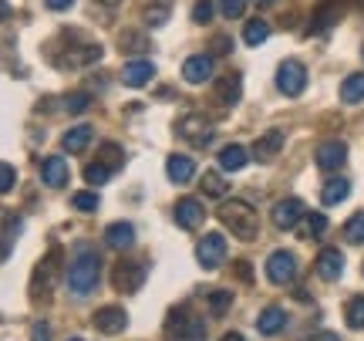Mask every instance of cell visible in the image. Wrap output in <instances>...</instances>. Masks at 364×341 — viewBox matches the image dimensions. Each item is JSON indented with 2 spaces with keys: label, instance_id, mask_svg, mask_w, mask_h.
Instances as JSON below:
<instances>
[{
  "label": "cell",
  "instance_id": "obj_1",
  "mask_svg": "<svg viewBox=\"0 0 364 341\" xmlns=\"http://www.w3.org/2000/svg\"><path fill=\"white\" fill-rule=\"evenodd\" d=\"M98 280H102V257H98V250L88 247V243H78L75 257L68 263V290L75 298H88V294H95Z\"/></svg>",
  "mask_w": 364,
  "mask_h": 341
},
{
  "label": "cell",
  "instance_id": "obj_2",
  "mask_svg": "<svg viewBox=\"0 0 364 341\" xmlns=\"http://www.w3.org/2000/svg\"><path fill=\"white\" fill-rule=\"evenodd\" d=\"M216 216L240 240H257V234H260V216H257V210L250 206L247 199H226L220 210H216Z\"/></svg>",
  "mask_w": 364,
  "mask_h": 341
},
{
  "label": "cell",
  "instance_id": "obj_3",
  "mask_svg": "<svg viewBox=\"0 0 364 341\" xmlns=\"http://www.w3.org/2000/svg\"><path fill=\"white\" fill-rule=\"evenodd\" d=\"M166 338L169 341H206V325L203 318H193L182 308H172L166 318Z\"/></svg>",
  "mask_w": 364,
  "mask_h": 341
},
{
  "label": "cell",
  "instance_id": "obj_4",
  "mask_svg": "<svg viewBox=\"0 0 364 341\" xmlns=\"http://www.w3.org/2000/svg\"><path fill=\"white\" fill-rule=\"evenodd\" d=\"M58 271H61V247H51V253L34 267V277H31V298H34V301L51 298V288H54Z\"/></svg>",
  "mask_w": 364,
  "mask_h": 341
},
{
  "label": "cell",
  "instance_id": "obj_5",
  "mask_svg": "<svg viewBox=\"0 0 364 341\" xmlns=\"http://www.w3.org/2000/svg\"><path fill=\"white\" fill-rule=\"evenodd\" d=\"M145 274H149V267L142 261H118L112 271V288L122 294H135L145 284Z\"/></svg>",
  "mask_w": 364,
  "mask_h": 341
},
{
  "label": "cell",
  "instance_id": "obj_6",
  "mask_svg": "<svg viewBox=\"0 0 364 341\" xmlns=\"http://www.w3.org/2000/svg\"><path fill=\"white\" fill-rule=\"evenodd\" d=\"M179 135L196 149H206L213 142V122L206 115H199V112H189V115L179 118Z\"/></svg>",
  "mask_w": 364,
  "mask_h": 341
},
{
  "label": "cell",
  "instance_id": "obj_7",
  "mask_svg": "<svg viewBox=\"0 0 364 341\" xmlns=\"http://www.w3.org/2000/svg\"><path fill=\"white\" fill-rule=\"evenodd\" d=\"M196 261L199 267H206V271H216L223 261H226V240L223 234H206L199 243H196Z\"/></svg>",
  "mask_w": 364,
  "mask_h": 341
},
{
  "label": "cell",
  "instance_id": "obj_8",
  "mask_svg": "<svg viewBox=\"0 0 364 341\" xmlns=\"http://www.w3.org/2000/svg\"><path fill=\"white\" fill-rule=\"evenodd\" d=\"M277 88L280 95H300L307 88V68L300 65V61H284V65L277 68Z\"/></svg>",
  "mask_w": 364,
  "mask_h": 341
},
{
  "label": "cell",
  "instance_id": "obj_9",
  "mask_svg": "<svg viewBox=\"0 0 364 341\" xmlns=\"http://www.w3.org/2000/svg\"><path fill=\"white\" fill-rule=\"evenodd\" d=\"M267 277L273 284H290L297 277V257L290 250H273L267 257Z\"/></svg>",
  "mask_w": 364,
  "mask_h": 341
},
{
  "label": "cell",
  "instance_id": "obj_10",
  "mask_svg": "<svg viewBox=\"0 0 364 341\" xmlns=\"http://www.w3.org/2000/svg\"><path fill=\"white\" fill-rule=\"evenodd\" d=\"M95 328L102 331V335H122V331L129 328V311L118 308V304H105V308L95 311Z\"/></svg>",
  "mask_w": 364,
  "mask_h": 341
},
{
  "label": "cell",
  "instance_id": "obj_11",
  "mask_svg": "<svg viewBox=\"0 0 364 341\" xmlns=\"http://www.w3.org/2000/svg\"><path fill=\"white\" fill-rule=\"evenodd\" d=\"M314 162H317V169L324 172H338L344 162H348V145L344 142H321L317 145V152H314Z\"/></svg>",
  "mask_w": 364,
  "mask_h": 341
},
{
  "label": "cell",
  "instance_id": "obj_12",
  "mask_svg": "<svg viewBox=\"0 0 364 341\" xmlns=\"http://www.w3.org/2000/svg\"><path fill=\"white\" fill-rule=\"evenodd\" d=\"M203 220H206V206L196 196H182L179 203H176V224H179L182 230H199Z\"/></svg>",
  "mask_w": 364,
  "mask_h": 341
},
{
  "label": "cell",
  "instance_id": "obj_13",
  "mask_svg": "<svg viewBox=\"0 0 364 341\" xmlns=\"http://www.w3.org/2000/svg\"><path fill=\"white\" fill-rule=\"evenodd\" d=\"M304 203H300L297 196H290V199H280V203H277V206H273V226H277V230H294V226L300 224V216H304Z\"/></svg>",
  "mask_w": 364,
  "mask_h": 341
},
{
  "label": "cell",
  "instance_id": "obj_14",
  "mask_svg": "<svg viewBox=\"0 0 364 341\" xmlns=\"http://www.w3.org/2000/svg\"><path fill=\"white\" fill-rule=\"evenodd\" d=\"M156 75V65L149 61V58H132L129 65L122 68V81L129 85V88H145L149 81Z\"/></svg>",
  "mask_w": 364,
  "mask_h": 341
},
{
  "label": "cell",
  "instance_id": "obj_15",
  "mask_svg": "<svg viewBox=\"0 0 364 341\" xmlns=\"http://www.w3.org/2000/svg\"><path fill=\"white\" fill-rule=\"evenodd\" d=\"M216 102L226 108H233L240 102V95H243V78H240V71H226L223 78H216Z\"/></svg>",
  "mask_w": 364,
  "mask_h": 341
},
{
  "label": "cell",
  "instance_id": "obj_16",
  "mask_svg": "<svg viewBox=\"0 0 364 341\" xmlns=\"http://www.w3.org/2000/svg\"><path fill=\"white\" fill-rule=\"evenodd\" d=\"M280 149H284V132H280V129H270V132H263L260 139L253 142L250 156L260 159V162H273V159L280 156Z\"/></svg>",
  "mask_w": 364,
  "mask_h": 341
},
{
  "label": "cell",
  "instance_id": "obj_17",
  "mask_svg": "<svg viewBox=\"0 0 364 341\" xmlns=\"http://www.w3.org/2000/svg\"><path fill=\"white\" fill-rule=\"evenodd\" d=\"M182 78L189 81V85H206V81L213 78V58H209V54L186 58V61H182Z\"/></svg>",
  "mask_w": 364,
  "mask_h": 341
},
{
  "label": "cell",
  "instance_id": "obj_18",
  "mask_svg": "<svg viewBox=\"0 0 364 341\" xmlns=\"http://www.w3.org/2000/svg\"><path fill=\"white\" fill-rule=\"evenodd\" d=\"M317 277H324V280H338L344 274V253L338 247H324L317 253Z\"/></svg>",
  "mask_w": 364,
  "mask_h": 341
},
{
  "label": "cell",
  "instance_id": "obj_19",
  "mask_svg": "<svg viewBox=\"0 0 364 341\" xmlns=\"http://www.w3.org/2000/svg\"><path fill=\"white\" fill-rule=\"evenodd\" d=\"M41 183L51 186V189H61L68 183V162L65 156H48L41 162Z\"/></svg>",
  "mask_w": 364,
  "mask_h": 341
},
{
  "label": "cell",
  "instance_id": "obj_20",
  "mask_svg": "<svg viewBox=\"0 0 364 341\" xmlns=\"http://www.w3.org/2000/svg\"><path fill=\"white\" fill-rule=\"evenodd\" d=\"M284 328H287V311H284V308H277V304L263 308L260 318H257V331L270 338V335H280Z\"/></svg>",
  "mask_w": 364,
  "mask_h": 341
},
{
  "label": "cell",
  "instance_id": "obj_21",
  "mask_svg": "<svg viewBox=\"0 0 364 341\" xmlns=\"http://www.w3.org/2000/svg\"><path fill=\"white\" fill-rule=\"evenodd\" d=\"M105 243L112 250H129L135 243V226L125 224V220H118V224H108L105 230Z\"/></svg>",
  "mask_w": 364,
  "mask_h": 341
},
{
  "label": "cell",
  "instance_id": "obj_22",
  "mask_svg": "<svg viewBox=\"0 0 364 341\" xmlns=\"http://www.w3.org/2000/svg\"><path fill=\"white\" fill-rule=\"evenodd\" d=\"M348 196H351V179H344V176H331L324 183V189H321V203L324 206H338Z\"/></svg>",
  "mask_w": 364,
  "mask_h": 341
},
{
  "label": "cell",
  "instance_id": "obj_23",
  "mask_svg": "<svg viewBox=\"0 0 364 341\" xmlns=\"http://www.w3.org/2000/svg\"><path fill=\"white\" fill-rule=\"evenodd\" d=\"M91 139H95V129H91V125H71V129L61 135V149H65V152H85L91 145Z\"/></svg>",
  "mask_w": 364,
  "mask_h": 341
},
{
  "label": "cell",
  "instance_id": "obj_24",
  "mask_svg": "<svg viewBox=\"0 0 364 341\" xmlns=\"http://www.w3.org/2000/svg\"><path fill=\"white\" fill-rule=\"evenodd\" d=\"M247 162H250V152L240 142H230V145H223V149H220V169L240 172Z\"/></svg>",
  "mask_w": 364,
  "mask_h": 341
},
{
  "label": "cell",
  "instance_id": "obj_25",
  "mask_svg": "<svg viewBox=\"0 0 364 341\" xmlns=\"http://www.w3.org/2000/svg\"><path fill=\"white\" fill-rule=\"evenodd\" d=\"M166 172H169L172 183H193L196 176V162L189 156H169V162H166Z\"/></svg>",
  "mask_w": 364,
  "mask_h": 341
},
{
  "label": "cell",
  "instance_id": "obj_26",
  "mask_svg": "<svg viewBox=\"0 0 364 341\" xmlns=\"http://www.w3.org/2000/svg\"><path fill=\"white\" fill-rule=\"evenodd\" d=\"M341 102L344 105L364 102V71H354V75H348V78L341 81Z\"/></svg>",
  "mask_w": 364,
  "mask_h": 341
},
{
  "label": "cell",
  "instance_id": "obj_27",
  "mask_svg": "<svg viewBox=\"0 0 364 341\" xmlns=\"http://www.w3.org/2000/svg\"><path fill=\"white\" fill-rule=\"evenodd\" d=\"M142 17H145V24L149 27H162L172 17V0H149Z\"/></svg>",
  "mask_w": 364,
  "mask_h": 341
},
{
  "label": "cell",
  "instance_id": "obj_28",
  "mask_svg": "<svg viewBox=\"0 0 364 341\" xmlns=\"http://www.w3.org/2000/svg\"><path fill=\"white\" fill-rule=\"evenodd\" d=\"M21 216H14V213H7L4 216V230H0V261H7V253H11L14 240H17V234H21Z\"/></svg>",
  "mask_w": 364,
  "mask_h": 341
},
{
  "label": "cell",
  "instance_id": "obj_29",
  "mask_svg": "<svg viewBox=\"0 0 364 341\" xmlns=\"http://www.w3.org/2000/svg\"><path fill=\"white\" fill-rule=\"evenodd\" d=\"M300 236H307V240H321L327 234V216L324 213H304L300 216Z\"/></svg>",
  "mask_w": 364,
  "mask_h": 341
},
{
  "label": "cell",
  "instance_id": "obj_30",
  "mask_svg": "<svg viewBox=\"0 0 364 341\" xmlns=\"http://www.w3.org/2000/svg\"><path fill=\"white\" fill-rule=\"evenodd\" d=\"M199 189H203V196H209V199H223L230 193V179H223L220 172H203Z\"/></svg>",
  "mask_w": 364,
  "mask_h": 341
},
{
  "label": "cell",
  "instance_id": "obj_31",
  "mask_svg": "<svg viewBox=\"0 0 364 341\" xmlns=\"http://www.w3.org/2000/svg\"><path fill=\"white\" fill-rule=\"evenodd\" d=\"M267 38H270V24H267L263 17H253V21H247V24H243V44H250V48H260Z\"/></svg>",
  "mask_w": 364,
  "mask_h": 341
},
{
  "label": "cell",
  "instance_id": "obj_32",
  "mask_svg": "<svg viewBox=\"0 0 364 341\" xmlns=\"http://www.w3.org/2000/svg\"><path fill=\"white\" fill-rule=\"evenodd\" d=\"M338 21V4H324V7H317V14H314V21H311V34H317V31H324L327 24H334Z\"/></svg>",
  "mask_w": 364,
  "mask_h": 341
},
{
  "label": "cell",
  "instance_id": "obj_33",
  "mask_svg": "<svg viewBox=\"0 0 364 341\" xmlns=\"http://www.w3.org/2000/svg\"><path fill=\"white\" fill-rule=\"evenodd\" d=\"M71 206L78 213H95L98 206H102V199H98V193L95 189H81V193H75L71 196Z\"/></svg>",
  "mask_w": 364,
  "mask_h": 341
},
{
  "label": "cell",
  "instance_id": "obj_34",
  "mask_svg": "<svg viewBox=\"0 0 364 341\" xmlns=\"http://www.w3.org/2000/svg\"><path fill=\"white\" fill-rule=\"evenodd\" d=\"M344 321H348V328H354V331L364 328V298H351V301H348Z\"/></svg>",
  "mask_w": 364,
  "mask_h": 341
},
{
  "label": "cell",
  "instance_id": "obj_35",
  "mask_svg": "<svg viewBox=\"0 0 364 341\" xmlns=\"http://www.w3.org/2000/svg\"><path fill=\"white\" fill-rule=\"evenodd\" d=\"M206 304H209V315H213V318H223L226 311H230V304H233V294H230V290H213Z\"/></svg>",
  "mask_w": 364,
  "mask_h": 341
},
{
  "label": "cell",
  "instance_id": "obj_36",
  "mask_svg": "<svg viewBox=\"0 0 364 341\" xmlns=\"http://www.w3.org/2000/svg\"><path fill=\"white\" fill-rule=\"evenodd\" d=\"M102 159H105V166L115 172L122 162H125V156H122V145L118 142H102Z\"/></svg>",
  "mask_w": 364,
  "mask_h": 341
},
{
  "label": "cell",
  "instance_id": "obj_37",
  "mask_svg": "<svg viewBox=\"0 0 364 341\" xmlns=\"http://www.w3.org/2000/svg\"><path fill=\"white\" fill-rule=\"evenodd\" d=\"M108 176H112V169H108L105 162H91V166H85V179H88V186H105L108 183Z\"/></svg>",
  "mask_w": 364,
  "mask_h": 341
},
{
  "label": "cell",
  "instance_id": "obj_38",
  "mask_svg": "<svg viewBox=\"0 0 364 341\" xmlns=\"http://www.w3.org/2000/svg\"><path fill=\"white\" fill-rule=\"evenodd\" d=\"M122 48H125V51L142 54V51H149V38L139 34V31H125V34H122Z\"/></svg>",
  "mask_w": 364,
  "mask_h": 341
},
{
  "label": "cell",
  "instance_id": "obj_39",
  "mask_svg": "<svg viewBox=\"0 0 364 341\" xmlns=\"http://www.w3.org/2000/svg\"><path fill=\"white\" fill-rule=\"evenodd\" d=\"M344 236H348L351 243H364V213H354L351 220L344 224Z\"/></svg>",
  "mask_w": 364,
  "mask_h": 341
},
{
  "label": "cell",
  "instance_id": "obj_40",
  "mask_svg": "<svg viewBox=\"0 0 364 341\" xmlns=\"http://www.w3.org/2000/svg\"><path fill=\"white\" fill-rule=\"evenodd\" d=\"M213 14H216V4H213V0H196L193 4V21L196 24H209Z\"/></svg>",
  "mask_w": 364,
  "mask_h": 341
},
{
  "label": "cell",
  "instance_id": "obj_41",
  "mask_svg": "<svg viewBox=\"0 0 364 341\" xmlns=\"http://www.w3.org/2000/svg\"><path fill=\"white\" fill-rule=\"evenodd\" d=\"M220 11H223V17L236 21V17H243V11H247V0H220Z\"/></svg>",
  "mask_w": 364,
  "mask_h": 341
},
{
  "label": "cell",
  "instance_id": "obj_42",
  "mask_svg": "<svg viewBox=\"0 0 364 341\" xmlns=\"http://www.w3.org/2000/svg\"><path fill=\"white\" fill-rule=\"evenodd\" d=\"M14 183H17V169L11 162H0V193H11Z\"/></svg>",
  "mask_w": 364,
  "mask_h": 341
},
{
  "label": "cell",
  "instance_id": "obj_43",
  "mask_svg": "<svg viewBox=\"0 0 364 341\" xmlns=\"http://www.w3.org/2000/svg\"><path fill=\"white\" fill-rule=\"evenodd\" d=\"M91 105V98H88V95H85V92H78V95H68V98H65V108H68V112H85V108H88Z\"/></svg>",
  "mask_w": 364,
  "mask_h": 341
},
{
  "label": "cell",
  "instance_id": "obj_44",
  "mask_svg": "<svg viewBox=\"0 0 364 341\" xmlns=\"http://www.w3.org/2000/svg\"><path fill=\"white\" fill-rule=\"evenodd\" d=\"M31 341H51V325H48V321H38V325L31 328Z\"/></svg>",
  "mask_w": 364,
  "mask_h": 341
},
{
  "label": "cell",
  "instance_id": "obj_45",
  "mask_svg": "<svg viewBox=\"0 0 364 341\" xmlns=\"http://www.w3.org/2000/svg\"><path fill=\"white\" fill-rule=\"evenodd\" d=\"M236 277H240L243 284H253V267H250V261H236Z\"/></svg>",
  "mask_w": 364,
  "mask_h": 341
},
{
  "label": "cell",
  "instance_id": "obj_46",
  "mask_svg": "<svg viewBox=\"0 0 364 341\" xmlns=\"http://www.w3.org/2000/svg\"><path fill=\"white\" fill-rule=\"evenodd\" d=\"M213 51H216V54H230V51H233V41H230L226 34H223V38L213 41Z\"/></svg>",
  "mask_w": 364,
  "mask_h": 341
},
{
  "label": "cell",
  "instance_id": "obj_47",
  "mask_svg": "<svg viewBox=\"0 0 364 341\" xmlns=\"http://www.w3.org/2000/svg\"><path fill=\"white\" fill-rule=\"evenodd\" d=\"M71 4H75V0H44V7H48V11H68Z\"/></svg>",
  "mask_w": 364,
  "mask_h": 341
},
{
  "label": "cell",
  "instance_id": "obj_48",
  "mask_svg": "<svg viewBox=\"0 0 364 341\" xmlns=\"http://www.w3.org/2000/svg\"><path fill=\"white\" fill-rule=\"evenodd\" d=\"M311 341H341V338L334 335V331H317V335H314Z\"/></svg>",
  "mask_w": 364,
  "mask_h": 341
},
{
  "label": "cell",
  "instance_id": "obj_49",
  "mask_svg": "<svg viewBox=\"0 0 364 341\" xmlns=\"http://www.w3.org/2000/svg\"><path fill=\"white\" fill-rule=\"evenodd\" d=\"M220 341H247V338H243V335H240V331H226V335H223Z\"/></svg>",
  "mask_w": 364,
  "mask_h": 341
},
{
  "label": "cell",
  "instance_id": "obj_50",
  "mask_svg": "<svg viewBox=\"0 0 364 341\" xmlns=\"http://www.w3.org/2000/svg\"><path fill=\"white\" fill-rule=\"evenodd\" d=\"M11 17V4L7 0H0V21H7Z\"/></svg>",
  "mask_w": 364,
  "mask_h": 341
},
{
  "label": "cell",
  "instance_id": "obj_51",
  "mask_svg": "<svg viewBox=\"0 0 364 341\" xmlns=\"http://www.w3.org/2000/svg\"><path fill=\"white\" fill-rule=\"evenodd\" d=\"M257 7H270V4H277V0H253Z\"/></svg>",
  "mask_w": 364,
  "mask_h": 341
},
{
  "label": "cell",
  "instance_id": "obj_52",
  "mask_svg": "<svg viewBox=\"0 0 364 341\" xmlns=\"http://www.w3.org/2000/svg\"><path fill=\"white\" fill-rule=\"evenodd\" d=\"M98 4H105V7H115V4H122V0H98Z\"/></svg>",
  "mask_w": 364,
  "mask_h": 341
},
{
  "label": "cell",
  "instance_id": "obj_53",
  "mask_svg": "<svg viewBox=\"0 0 364 341\" xmlns=\"http://www.w3.org/2000/svg\"><path fill=\"white\" fill-rule=\"evenodd\" d=\"M68 341H85V338H68Z\"/></svg>",
  "mask_w": 364,
  "mask_h": 341
},
{
  "label": "cell",
  "instance_id": "obj_54",
  "mask_svg": "<svg viewBox=\"0 0 364 341\" xmlns=\"http://www.w3.org/2000/svg\"><path fill=\"white\" fill-rule=\"evenodd\" d=\"M361 54H364V48H361Z\"/></svg>",
  "mask_w": 364,
  "mask_h": 341
}]
</instances>
